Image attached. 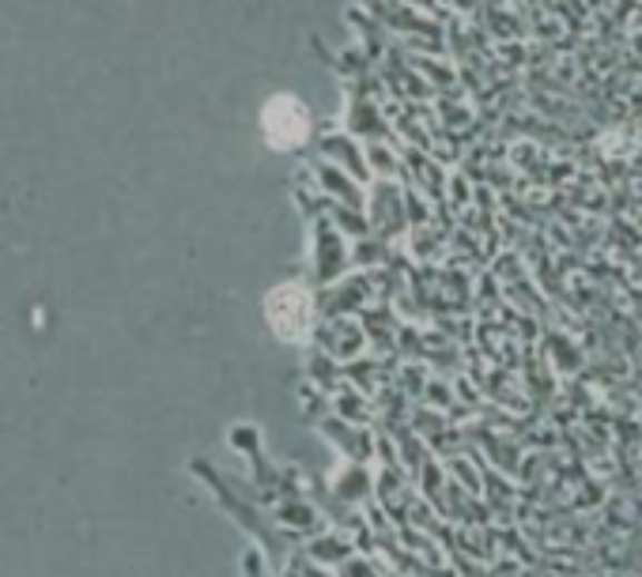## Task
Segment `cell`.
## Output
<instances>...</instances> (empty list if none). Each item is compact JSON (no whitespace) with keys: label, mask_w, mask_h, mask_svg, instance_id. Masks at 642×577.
Returning a JSON list of instances; mask_svg holds the SVG:
<instances>
[{"label":"cell","mask_w":642,"mask_h":577,"mask_svg":"<svg viewBox=\"0 0 642 577\" xmlns=\"http://www.w3.org/2000/svg\"><path fill=\"white\" fill-rule=\"evenodd\" d=\"M310 317H314V302L303 287L284 283L268 295V321H273L276 336L284 340H303L310 332Z\"/></svg>","instance_id":"1"},{"label":"cell","mask_w":642,"mask_h":577,"mask_svg":"<svg viewBox=\"0 0 642 577\" xmlns=\"http://www.w3.org/2000/svg\"><path fill=\"white\" fill-rule=\"evenodd\" d=\"M306 110L295 99H287V94H280V99H273L265 106V132L273 143H280V148H292V143H299L306 137Z\"/></svg>","instance_id":"2"}]
</instances>
